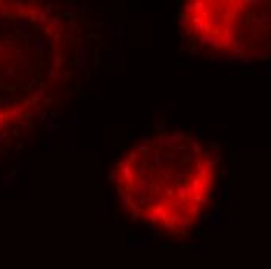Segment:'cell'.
Listing matches in <instances>:
<instances>
[{
	"mask_svg": "<svg viewBox=\"0 0 271 269\" xmlns=\"http://www.w3.org/2000/svg\"><path fill=\"white\" fill-rule=\"evenodd\" d=\"M53 145H52V140H47L45 142V145H44V148H52Z\"/></svg>",
	"mask_w": 271,
	"mask_h": 269,
	"instance_id": "4",
	"label": "cell"
},
{
	"mask_svg": "<svg viewBox=\"0 0 271 269\" xmlns=\"http://www.w3.org/2000/svg\"><path fill=\"white\" fill-rule=\"evenodd\" d=\"M0 20H2V13H0Z\"/></svg>",
	"mask_w": 271,
	"mask_h": 269,
	"instance_id": "5",
	"label": "cell"
},
{
	"mask_svg": "<svg viewBox=\"0 0 271 269\" xmlns=\"http://www.w3.org/2000/svg\"><path fill=\"white\" fill-rule=\"evenodd\" d=\"M42 95H44V90H39V92H38V93H36V95L33 97V100H34V101H38V100H39V98L42 97Z\"/></svg>",
	"mask_w": 271,
	"mask_h": 269,
	"instance_id": "3",
	"label": "cell"
},
{
	"mask_svg": "<svg viewBox=\"0 0 271 269\" xmlns=\"http://www.w3.org/2000/svg\"><path fill=\"white\" fill-rule=\"evenodd\" d=\"M31 47H33V50L41 51V50H44V48H45V44L41 41V39H34V41H33V45H31Z\"/></svg>",
	"mask_w": 271,
	"mask_h": 269,
	"instance_id": "2",
	"label": "cell"
},
{
	"mask_svg": "<svg viewBox=\"0 0 271 269\" xmlns=\"http://www.w3.org/2000/svg\"><path fill=\"white\" fill-rule=\"evenodd\" d=\"M22 112H24V107H22V106H16L14 109L10 112V117H11L13 120H17V118H20Z\"/></svg>",
	"mask_w": 271,
	"mask_h": 269,
	"instance_id": "1",
	"label": "cell"
}]
</instances>
